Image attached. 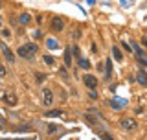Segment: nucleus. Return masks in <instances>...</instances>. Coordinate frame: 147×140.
Here are the masks:
<instances>
[{
	"mask_svg": "<svg viewBox=\"0 0 147 140\" xmlns=\"http://www.w3.org/2000/svg\"><path fill=\"white\" fill-rule=\"evenodd\" d=\"M37 44H33V43H28V44H22L20 48L17 50V54L20 55L22 59H33L35 57V54H37Z\"/></svg>",
	"mask_w": 147,
	"mask_h": 140,
	"instance_id": "nucleus-1",
	"label": "nucleus"
},
{
	"mask_svg": "<svg viewBox=\"0 0 147 140\" xmlns=\"http://www.w3.org/2000/svg\"><path fill=\"white\" fill-rule=\"evenodd\" d=\"M0 50H2L4 57L7 59V63H15V54L11 52V48H9L6 43H0Z\"/></svg>",
	"mask_w": 147,
	"mask_h": 140,
	"instance_id": "nucleus-2",
	"label": "nucleus"
},
{
	"mask_svg": "<svg viewBox=\"0 0 147 140\" xmlns=\"http://www.w3.org/2000/svg\"><path fill=\"white\" fill-rule=\"evenodd\" d=\"M83 83L86 85V88H96L98 87V77L90 76V74H85V76H83Z\"/></svg>",
	"mask_w": 147,
	"mask_h": 140,
	"instance_id": "nucleus-3",
	"label": "nucleus"
},
{
	"mask_svg": "<svg viewBox=\"0 0 147 140\" xmlns=\"http://www.w3.org/2000/svg\"><path fill=\"white\" fill-rule=\"evenodd\" d=\"M119 125H121V129H125V131H132V129H136V120L132 118H123L121 122H119Z\"/></svg>",
	"mask_w": 147,
	"mask_h": 140,
	"instance_id": "nucleus-4",
	"label": "nucleus"
},
{
	"mask_svg": "<svg viewBox=\"0 0 147 140\" xmlns=\"http://www.w3.org/2000/svg\"><path fill=\"white\" fill-rule=\"evenodd\" d=\"M50 28H52L53 31H63L64 30V20L61 17H53L52 18V24H50Z\"/></svg>",
	"mask_w": 147,
	"mask_h": 140,
	"instance_id": "nucleus-5",
	"label": "nucleus"
},
{
	"mask_svg": "<svg viewBox=\"0 0 147 140\" xmlns=\"http://www.w3.org/2000/svg\"><path fill=\"white\" fill-rule=\"evenodd\" d=\"M52 101H53V92L50 88H44L42 90V103L48 107V105H52Z\"/></svg>",
	"mask_w": 147,
	"mask_h": 140,
	"instance_id": "nucleus-6",
	"label": "nucleus"
},
{
	"mask_svg": "<svg viewBox=\"0 0 147 140\" xmlns=\"http://www.w3.org/2000/svg\"><path fill=\"white\" fill-rule=\"evenodd\" d=\"M2 100H4V103L9 105V107H15V105L18 103V98H17L15 94H4Z\"/></svg>",
	"mask_w": 147,
	"mask_h": 140,
	"instance_id": "nucleus-7",
	"label": "nucleus"
},
{
	"mask_svg": "<svg viewBox=\"0 0 147 140\" xmlns=\"http://www.w3.org/2000/svg\"><path fill=\"white\" fill-rule=\"evenodd\" d=\"M136 79H138V83L140 85H147V74H145V68H140V72H138V76H136Z\"/></svg>",
	"mask_w": 147,
	"mask_h": 140,
	"instance_id": "nucleus-8",
	"label": "nucleus"
},
{
	"mask_svg": "<svg viewBox=\"0 0 147 140\" xmlns=\"http://www.w3.org/2000/svg\"><path fill=\"white\" fill-rule=\"evenodd\" d=\"M112 57L116 59L118 63L123 59V54H121V50H119V46H118V44H114V46H112Z\"/></svg>",
	"mask_w": 147,
	"mask_h": 140,
	"instance_id": "nucleus-9",
	"label": "nucleus"
},
{
	"mask_svg": "<svg viewBox=\"0 0 147 140\" xmlns=\"http://www.w3.org/2000/svg\"><path fill=\"white\" fill-rule=\"evenodd\" d=\"M77 65H79V67L83 68V70H90V61L88 59H85V57H77Z\"/></svg>",
	"mask_w": 147,
	"mask_h": 140,
	"instance_id": "nucleus-10",
	"label": "nucleus"
},
{
	"mask_svg": "<svg viewBox=\"0 0 147 140\" xmlns=\"http://www.w3.org/2000/svg\"><path fill=\"white\" fill-rule=\"evenodd\" d=\"M18 22H20L22 26H28L31 22V15H30V13H22V15L18 17Z\"/></svg>",
	"mask_w": 147,
	"mask_h": 140,
	"instance_id": "nucleus-11",
	"label": "nucleus"
},
{
	"mask_svg": "<svg viewBox=\"0 0 147 140\" xmlns=\"http://www.w3.org/2000/svg\"><path fill=\"white\" fill-rule=\"evenodd\" d=\"M64 65L72 67V48H66V52H64Z\"/></svg>",
	"mask_w": 147,
	"mask_h": 140,
	"instance_id": "nucleus-12",
	"label": "nucleus"
},
{
	"mask_svg": "<svg viewBox=\"0 0 147 140\" xmlns=\"http://www.w3.org/2000/svg\"><path fill=\"white\" fill-rule=\"evenodd\" d=\"M103 68H105V79H109V77H110V74H112V63L107 61Z\"/></svg>",
	"mask_w": 147,
	"mask_h": 140,
	"instance_id": "nucleus-13",
	"label": "nucleus"
},
{
	"mask_svg": "<svg viewBox=\"0 0 147 140\" xmlns=\"http://www.w3.org/2000/svg\"><path fill=\"white\" fill-rule=\"evenodd\" d=\"M46 46H48L50 50H53V48H59V43L55 39H46Z\"/></svg>",
	"mask_w": 147,
	"mask_h": 140,
	"instance_id": "nucleus-14",
	"label": "nucleus"
},
{
	"mask_svg": "<svg viewBox=\"0 0 147 140\" xmlns=\"http://www.w3.org/2000/svg\"><path fill=\"white\" fill-rule=\"evenodd\" d=\"M61 114H63L61 109H52V111H48V113H46V116H50V118H55V116H61Z\"/></svg>",
	"mask_w": 147,
	"mask_h": 140,
	"instance_id": "nucleus-15",
	"label": "nucleus"
},
{
	"mask_svg": "<svg viewBox=\"0 0 147 140\" xmlns=\"http://www.w3.org/2000/svg\"><path fill=\"white\" fill-rule=\"evenodd\" d=\"M42 61H44L46 65H55V59L52 57V55H44V59H42Z\"/></svg>",
	"mask_w": 147,
	"mask_h": 140,
	"instance_id": "nucleus-16",
	"label": "nucleus"
},
{
	"mask_svg": "<svg viewBox=\"0 0 147 140\" xmlns=\"http://www.w3.org/2000/svg\"><path fill=\"white\" fill-rule=\"evenodd\" d=\"M35 79H37V83H42L44 79H46V76H44L42 72H37V74H35Z\"/></svg>",
	"mask_w": 147,
	"mask_h": 140,
	"instance_id": "nucleus-17",
	"label": "nucleus"
},
{
	"mask_svg": "<svg viewBox=\"0 0 147 140\" xmlns=\"http://www.w3.org/2000/svg\"><path fill=\"white\" fill-rule=\"evenodd\" d=\"M55 131H57V125H55V124H50L48 125V133H55Z\"/></svg>",
	"mask_w": 147,
	"mask_h": 140,
	"instance_id": "nucleus-18",
	"label": "nucleus"
},
{
	"mask_svg": "<svg viewBox=\"0 0 147 140\" xmlns=\"http://www.w3.org/2000/svg\"><path fill=\"white\" fill-rule=\"evenodd\" d=\"M88 96H90V100H98V94H96V92H94V88H90Z\"/></svg>",
	"mask_w": 147,
	"mask_h": 140,
	"instance_id": "nucleus-19",
	"label": "nucleus"
},
{
	"mask_svg": "<svg viewBox=\"0 0 147 140\" xmlns=\"http://www.w3.org/2000/svg\"><path fill=\"white\" fill-rule=\"evenodd\" d=\"M4 76H6V67H4V65H0V79H2Z\"/></svg>",
	"mask_w": 147,
	"mask_h": 140,
	"instance_id": "nucleus-20",
	"label": "nucleus"
},
{
	"mask_svg": "<svg viewBox=\"0 0 147 140\" xmlns=\"http://www.w3.org/2000/svg\"><path fill=\"white\" fill-rule=\"evenodd\" d=\"M59 74H61V76H63L64 79H68V74H66V70H64V68H61V70H59Z\"/></svg>",
	"mask_w": 147,
	"mask_h": 140,
	"instance_id": "nucleus-21",
	"label": "nucleus"
},
{
	"mask_svg": "<svg viewBox=\"0 0 147 140\" xmlns=\"http://www.w3.org/2000/svg\"><path fill=\"white\" fill-rule=\"evenodd\" d=\"M121 46H123V48L127 50V52H131V50H132V48H131V44H129V43H123ZM131 54H132V52H131Z\"/></svg>",
	"mask_w": 147,
	"mask_h": 140,
	"instance_id": "nucleus-22",
	"label": "nucleus"
},
{
	"mask_svg": "<svg viewBox=\"0 0 147 140\" xmlns=\"http://www.w3.org/2000/svg\"><path fill=\"white\" fill-rule=\"evenodd\" d=\"M72 52H74V55H76V57H81V54H79V48H77V46L72 50Z\"/></svg>",
	"mask_w": 147,
	"mask_h": 140,
	"instance_id": "nucleus-23",
	"label": "nucleus"
},
{
	"mask_svg": "<svg viewBox=\"0 0 147 140\" xmlns=\"http://www.w3.org/2000/svg\"><path fill=\"white\" fill-rule=\"evenodd\" d=\"M35 39H42V33H40V31H35Z\"/></svg>",
	"mask_w": 147,
	"mask_h": 140,
	"instance_id": "nucleus-24",
	"label": "nucleus"
}]
</instances>
